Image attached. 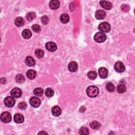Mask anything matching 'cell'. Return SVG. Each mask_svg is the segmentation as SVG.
<instances>
[{
  "label": "cell",
  "mask_w": 135,
  "mask_h": 135,
  "mask_svg": "<svg viewBox=\"0 0 135 135\" xmlns=\"http://www.w3.org/2000/svg\"><path fill=\"white\" fill-rule=\"evenodd\" d=\"M90 126L94 129H98L100 127V124L97 121H94L90 124Z\"/></svg>",
  "instance_id": "27"
},
{
  "label": "cell",
  "mask_w": 135,
  "mask_h": 135,
  "mask_svg": "<svg viewBox=\"0 0 135 135\" xmlns=\"http://www.w3.org/2000/svg\"><path fill=\"white\" fill-rule=\"evenodd\" d=\"M11 95L13 98H20L22 95V90L18 88H14L11 91Z\"/></svg>",
  "instance_id": "8"
},
{
  "label": "cell",
  "mask_w": 135,
  "mask_h": 135,
  "mask_svg": "<svg viewBox=\"0 0 135 135\" xmlns=\"http://www.w3.org/2000/svg\"><path fill=\"white\" fill-rule=\"evenodd\" d=\"M30 104L34 108H38L41 105V100L37 97H32L30 100Z\"/></svg>",
  "instance_id": "7"
},
{
  "label": "cell",
  "mask_w": 135,
  "mask_h": 135,
  "mask_svg": "<svg viewBox=\"0 0 135 135\" xmlns=\"http://www.w3.org/2000/svg\"><path fill=\"white\" fill-rule=\"evenodd\" d=\"M87 94L89 97L95 98L99 94V89L96 86H91L87 89Z\"/></svg>",
  "instance_id": "1"
},
{
  "label": "cell",
  "mask_w": 135,
  "mask_h": 135,
  "mask_svg": "<svg viewBox=\"0 0 135 135\" xmlns=\"http://www.w3.org/2000/svg\"><path fill=\"white\" fill-rule=\"evenodd\" d=\"M50 8L52 10H57L60 6V2L58 1H51L49 3Z\"/></svg>",
  "instance_id": "17"
},
{
  "label": "cell",
  "mask_w": 135,
  "mask_h": 135,
  "mask_svg": "<svg viewBox=\"0 0 135 135\" xmlns=\"http://www.w3.org/2000/svg\"><path fill=\"white\" fill-rule=\"evenodd\" d=\"M69 20L70 18L67 14H62L61 16H60V21H61V22L63 23V24H66V23H68Z\"/></svg>",
  "instance_id": "21"
},
{
  "label": "cell",
  "mask_w": 135,
  "mask_h": 135,
  "mask_svg": "<svg viewBox=\"0 0 135 135\" xmlns=\"http://www.w3.org/2000/svg\"><path fill=\"white\" fill-rule=\"evenodd\" d=\"M33 93L35 96L40 97L42 96L43 94V90L41 88H37L34 90Z\"/></svg>",
  "instance_id": "25"
},
{
  "label": "cell",
  "mask_w": 135,
  "mask_h": 135,
  "mask_svg": "<svg viewBox=\"0 0 135 135\" xmlns=\"http://www.w3.org/2000/svg\"><path fill=\"white\" fill-rule=\"evenodd\" d=\"M107 39L106 35L101 32H97L94 36V39L98 43H103Z\"/></svg>",
  "instance_id": "2"
},
{
  "label": "cell",
  "mask_w": 135,
  "mask_h": 135,
  "mask_svg": "<svg viewBox=\"0 0 135 135\" xmlns=\"http://www.w3.org/2000/svg\"><path fill=\"white\" fill-rule=\"evenodd\" d=\"M18 107L21 110H25L27 107V105L25 102H21L18 104Z\"/></svg>",
  "instance_id": "34"
},
{
  "label": "cell",
  "mask_w": 135,
  "mask_h": 135,
  "mask_svg": "<svg viewBox=\"0 0 135 135\" xmlns=\"http://www.w3.org/2000/svg\"><path fill=\"white\" fill-rule=\"evenodd\" d=\"M110 29V25L107 22H102L100 23L98 26V29L101 31V32H105V33L109 32Z\"/></svg>",
  "instance_id": "3"
},
{
  "label": "cell",
  "mask_w": 135,
  "mask_h": 135,
  "mask_svg": "<svg viewBox=\"0 0 135 135\" xmlns=\"http://www.w3.org/2000/svg\"><path fill=\"white\" fill-rule=\"evenodd\" d=\"M114 69L116 71L119 73H122L125 71V67L124 64L123 63V62L120 61L117 62L115 63Z\"/></svg>",
  "instance_id": "6"
},
{
  "label": "cell",
  "mask_w": 135,
  "mask_h": 135,
  "mask_svg": "<svg viewBox=\"0 0 135 135\" xmlns=\"http://www.w3.org/2000/svg\"><path fill=\"white\" fill-rule=\"evenodd\" d=\"M79 134L81 135H88L89 134V129L86 127H82L79 130Z\"/></svg>",
  "instance_id": "31"
},
{
  "label": "cell",
  "mask_w": 135,
  "mask_h": 135,
  "mask_svg": "<svg viewBox=\"0 0 135 135\" xmlns=\"http://www.w3.org/2000/svg\"><path fill=\"white\" fill-rule=\"evenodd\" d=\"M78 68V65L75 61H71L68 64V69L70 71L74 72L77 71Z\"/></svg>",
  "instance_id": "11"
},
{
  "label": "cell",
  "mask_w": 135,
  "mask_h": 135,
  "mask_svg": "<svg viewBox=\"0 0 135 135\" xmlns=\"http://www.w3.org/2000/svg\"><path fill=\"white\" fill-rule=\"evenodd\" d=\"M100 4L101 7L106 9L107 10H110L113 8V4L111 3L108 1H101L100 2Z\"/></svg>",
  "instance_id": "10"
},
{
  "label": "cell",
  "mask_w": 135,
  "mask_h": 135,
  "mask_svg": "<svg viewBox=\"0 0 135 135\" xmlns=\"http://www.w3.org/2000/svg\"><path fill=\"white\" fill-rule=\"evenodd\" d=\"M35 16H36V15H35V13L32 12L27 13V14H26V18L30 21L34 20Z\"/></svg>",
  "instance_id": "29"
},
{
  "label": "cell",
  "mask_w": 135,
  "mask_h": 135,
  "mask_svg": "<svg viewBox=\"0 0 135 135\" xmlns=\"http://www.w3.org/2000/svg\"><path fill=\"white\" fill-rule=\"evenodd\" d=\"M117 91L119 94H123L126 91V87L124 83H120L117 87Z\"/></svg>",
  "instance_id": "19"
},
{
  "label": "cell",
  "mask_w": 135,
  "mask_h": 135,
  "mask_svg": "<svg viewBox=\"0 0 135 135\" xmlns=\"http://www.w3.org/2000/svg\"><path fill=\"white\" fill-rule=\"evenodd\" d=\"M98 72H99V76L101 78L105 79L107 77H108V70H107L106 68H105L104 67H101V68H99Z\"/></svg>",
  "instance_id": "13"
},
{
  "label": "cell",
  "mask_w": 135,
  "mask_h": 135,
  "mask_svg": "<svg viewBox=\"0 0 135 135\" xmlns=\"http://www.w3.org/2000/svg\"><path fill=\"white\" fill-rule=\"evenodd\" d=\"M35 54L36 57L37 58H39V59L42 58L44 57V51L40 49H36L35 50Z\"/></svg>",
  "instance_id": "24"
},
{
  "label": "cell",
  "mask_w": 135,
  "mask_h": 135,
  "mask_svg": "<svg viewBox=\"0 0 135 135\" xmlns=\"http://www.w3.org/2000/svg\"><path fill=\"white\" fill-rule=\"evenodd\" d=\"M45 95L48 97H51L54 95V91L52 89H51L50 88H48L45 90Z\"/></svg>",
  "instance_id": "30"
},
{
  "label": "cell",
  "mask_w": 135,
  "mask_h": 135,
  "mask_svg": "<svg viewBox=\"0 0 135 135\" xmlns=\"http://www.w3.org/2000/svg\"><path fill=\"white\" fill-rule=\"evenodd\" d=\"M121 8H122V10L125 12H127L129 10V6L127 5H126V4H124V5H122L121 6Z\"/></svg>",
  "instance_id": "35"
},
{
  "label": "cell",
  "mask_w": 135,
  "mask_h": 135,
  "mask_svg": "<svg viewBox=\"0 0 135 135\" xmlns=\"http://www.w3.org/2000/svg\"><path fill=\"white\" fill-rule=\"evenodd\" d=\"M47 134V133H44V132H40V133H39V134Z\"/></svg>",
  "instance_id": "36"
},
{
  "label": "cell",
  "mask_w": 135,
  "mask_h": 135,
  "mask_svg": "<svg viewBox=\"0 0 135 135\" xmlns=\"http://www.w3.org/2000/svg\"><path fill=\"white\" fill-rule=\"evenodd\" d=\"M88 77L89 78L90 80H94L97 77V73L95 71H90L88 73Z\"/></svg>",
  "instance_id": "26"
},
{
  "label": "cell",
  "mask_w": 135,
  "mask_h": 135,
  "mask_svg": "<svg viewBox=\"0 0 135 135\" xmlns=\"http://www.w3.org/2000/svg\"><path fill=\"white\" fill-rule=\"evenodd\" d=\"M106 12L102 10H97L95 14L96 18L98 20H103L106 17Z\"/></svg>",
  "instance_id": "12"
},
{
  "label": "cell",
  "mask_w": 135,
  "mask_h": 135,
  "mask_svg": "<svg viewBox=\"0 0 135 135\" xmlns=\"http://www.w3.org/2000/svg\"><path fill=\"white\" fill-rule=\"evenodd\" d=\"M41 22L42 23H43V24H47L48 23H49V18L47 16H46V15H44L42 17H41Z\"/></svg>",
  "instance_id": "33"
},
{
  "label": "cell",
  "mask_w": 135,
  "mask_h": 135,
  "mask_svg": "<svg viewBox=\"0 0 135 135\" xmlns=\"http://www.w3.org/2000/svg\"><path fill=\"white\" fill-rule=\"evenodd\" d=\"M106 89L109 92H114L115 90V87L114 85L112 82H109L107 83L106 85Z\"/></svg>",
  "instance_id": "23"
},
{
  "label": "cell",
  "mask_w": 135,
  "mask_h": 135,
  "mask_svg": "<svg viewBox=\"0 0 135 135\" xmlns=\"http://www.w3.org/2000/svg\"><path fill=\"white\" fill-rule=\"evenodd\" d=\"M15 24L18 26L21 27L24 24V20L22 17H18L15 20Z\"/></svg>",
  "instance_id": "20"
},
{
  "label": "cell",
  "mask_w": 135,
  "mask_h": 135,
  "mask_svg": "<svg viewBox=\"0 0 135 135\" xmlns=\"http://www.w3.org/2000/svg\"><path fill=\"white\" fill-rule=\"evenodd\" d=\"M4 104L5 105L8 107V108H11V107H13L15 105V101L14 99L12 97H6L5 99H4Z\"/></svg>",
  "instance_id": "4"
},
{
  "label": "cell",
  "mask_w": 135,
  "mask_h": 135,
  "mask_svg": "<svg viewBox=\"0 0 135 135\" xmlns=\"http://www.w3.org/2000/svg\"><path fill=\"white\" fill-rule=\"evenodd\" d=\"M12 117L11 114L8 112H4L1 115V120L2 122L4 123H8L11 122Z\"/></svg>",
  "instance_id": "5"
},
{
  "label": "cell",
  "mask_w": 135,
  "mask_h": 135,
  "mask_svg": "<svg viewBox=\"0 0 135 135\" xmlns=\"http://www.w3.org/2000/svg\"><path fill=\"white\" fill-rule=\"evenodd\" d=\"M25 62L26 64L29 67L34 66L35 64V60H34V59L30 56L27 57L25 58Z\"/></svg>",
  "instance_id": "16"
},
{
  "label": "cell",
  "mask_w": 135,
  "mask_h": 135,
  "mask_svg": "<svg viewBox=\"0 0 135 135\" xmlns=\"http://www.w3.org/2000/svg\"><path fill=\"white\" fill-rule=\"evenodd\" d=\"M26 76L30 79H34L36 76V73L33 70H29L26 73Z\"/></svg>",
  "instance_id": "22"
},
{
  "label": "cell",
  "mask_w": 135,
  "mask_h": 135,
  "mask_svg": "<svg viewBox=\"0 0 135 135\" xmlns=\"http://www.w3.org/2000/svg\"><path fill=\"white\" fill-rule=\"evenodd\" d=\"M51 111H52V115L54 116H55V117L59 116L61 114V112H62L61 108H60L59 106H55L53 107Z\"/></svg>",
  "instance_id": "14"
},
{
  "label": "cell",
  "mask_w": 135,
  "mask_h": 135,
  "mask_svg": "<svg viewBox=\"0 0 135 135\" xmlns=\"http://www.w3.org/2000/svg\"><path fill=\"white\" fill-rule=\"evenodd\" d=\"M22 35L25 39H29L31 38V37L32 36V33L31 31H30L29 30L25 29L23 31Z\"/></svg>",
  "instance_id": "18"
},
{
  "label": "cell",
  "mask_w": 135,
  "mask_h": 135,
  "mask_svg": "<svg viewBox=\"0 0 135 135\" xmlns=\"http://www.w3.org/2000/svg\"><path fill=\"white\" fill-rule=\"evenodd\" d=\"M15 80L17 83H23L24 82L25 78H24V77L23 76V75H22V74H18L16 76Z\"/></svg>",
  "instance_id": "28"
},
{
  "label": "cell",
  "mask_w": 135,
  "mask_h": 135,
  "mask_svg": "<svg viewBox=\"0 0 135 135\" xmlns=\"http://www.w3.org/2000/svg\"><path fill=\"white\" fill-rule=\"evenodd\" d=\"M32 29L36 33H39L41 31V27L38 24H34L32 26Z\"/></svg>",
  "instance_id": "32"
},
{
  "label": "cell",
  "mask_w": 135,
  "mask_h": 135,
  "mask_svg": "<svg viewBox=\"0 0 135 135\" xmlns=\"http://www.w3.org/2000/svg\"><path fill=\"white\" fill-rule=\"evenodd\" d=\"M45 48L50 52H54L57 49V46L53 42H49L45 44Z\"/></svg>",
  "instance_id": "9"
},
{
  "label": "cell",
  "mask_w": 135,
  "mask_h": 135,
  "mask_svg": "<svg viewBox=\"0 0 135 135\" xmlns=\"http://www.w3.org/2000/svg\"><path fill=\"white\" fill-rule=\"evenodd\" d=\"M14 120L17 124L22 123L24 120V118L23 116L20 114H16L14 116Z\"/></svg>",
  "instance_id": "15"
}]
</instances>
